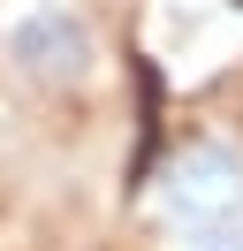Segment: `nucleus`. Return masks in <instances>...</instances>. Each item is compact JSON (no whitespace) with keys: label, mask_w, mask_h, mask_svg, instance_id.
<instances>
[{"label":"nucleus","mask_w":243,"mask_h":251,"mask_svg":"<svg viewBox=\"0 0 243 251\" xmlns=\"http://www.w3.org/2000/svg\"><path fill=\"white\" fill-rule=\"evenodd\" d=\"M0 61L23 92H84L99 76V23L84 0H15L0 16Z\"/></svg>","instance_id":"1"},{"label":"nucleus","mask_w":243,"mask_h":251,"mask_svg":"<svg viewBox=\"0 0 243 251\" xmlns=\"http://www.w3.org/2000/svg\"><path fill=\"white\" fill-rule=\"evenodd\" d=\"M152 205L167 228H197V221L243 213V152L228 137H182L152 175Z\"/></svg>","instance_id":"2"},{"label":"nucleus","mask_w":243,"mask_h":251,"mask_svg":"<svg viewBox=\"0 0 243 251\" xmlns=\"http://www.w3.org/2000/svg\"><path fill=\"white\" fill-rule=\"evenodd\" d=\"M175 251H243V213L228 221H197V228H167Z\"/></svg>","instance_id":"3"}]
</instances>
